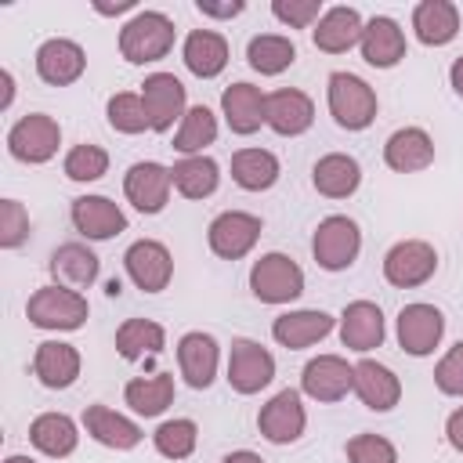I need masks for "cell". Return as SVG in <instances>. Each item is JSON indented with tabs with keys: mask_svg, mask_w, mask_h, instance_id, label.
<instances>
[{
	"mask_svg": "<svg viewBox=\"0 0 463 463\" xmlns=\"http://www.w3.org/2000/svg\"><path fill=\"white\" fill-rule=\"evenodd\" d=\"M326 98L336 127L344 130H365L376 119V90L354 72H329Z\"/></svg>",
	"mask_w": 463,
	"mask_h": 463,
	"instance_id": "obj_2",
	"label": "cell"
},
{
	"mask_svg": "<svg viewBox=\"0 0 463 463\" xmlns=\"http://www.w3.org/2000/svg\"><path fill=\"white\" fill-rule=\"evenodd\" d=\"M354 394L362 398L365 409H373V412H391V409L402 402V380H398L387 365H380V362H373V358H362V362L354 365Z\"/></svg>",
	"mask_w": 463,
	"mask_h": 463,
	"instance_id": "obj_24",
	"label": "cell"
},
{
	"mask_svg": "<svg viewBox=\"0 0 463 463\" xmlns=\"http://www.w3.org/2000/svg\"><path fill=\"white\" fill-rule=\"evenodd\" d=\"M152 445L166 459H188L195 452V445H199V427H195V420H184V416L181 420H166V423L156 427Z\"/></svg>",
	"mask_w": 463,
	"mask_h": 463,
	"instance_id": "obj_40",
	"label": "cell"
},
{
	"mask_svg": "<svg viewBox=\"0 0 463 463\" xmlns=\"http://www.w3.org/2000/svg\"><path fill=\"white\" fill-rule=\"evenodd\" d=\"M300 391L315 402H340L354 391V365L340 354H318L300 369Z\"/></svg>",
	"mask_w": 463,
	"mask_h": 463,
	"instance_id": "obj_13",
	"label": "cell"
},
{
	"mask_svg": "<svg viewBox=\"0 0 463 463\" xmlns=\"http://www.w3.org/2000/svg\"><path fill=\"white\" fill-rule=\"evenodd\" d=\"M445 333V315L434 304H405L398 311V344L412 358H427Z\"/></svg>",
	"mask_w": 463,
	"mask_h": 463,
	"instance_id": "obj_12",
	"label": "cell"
},
{
	"mask_svg": "<svg viewBox=\"0 0 463 463\" xmlns=\"http://www.w3.org/2000/svg\"><path fill=\"white\" fill-rule=\"evenodd\" d=\"M445 438H449V445H452L456 452H463V405H459L456 412H449V420H445Z\"/></svg>",
	"mask_w": 463,
	"mask_h": 463,
	"instance_id": "obj_48",
	"label": "cell"
},
{
	"mask_svg": "<svg viewBox=\"0 0 463 463\" xmlns=\"http://www.w3.org/2000/svg\"><path fill=\"white\" fill-rule=\"evenodd\" d=\"M438 271V250L423 239H402L383 253V279L398 289H416Z\"/></svg>",
	"mask_w": 463,
	"mask_h": 463,
	"instance_id": "obj_7",
	"label": "cell"
},
{
	"mask_svg": "<svg viewBox=\"0 0 463 463\" xmlns=\"http://www.w3.org/2000/svg\"><path fill=\"white\" fill-rule=\"evenodd\" d=\"M163 347H166V329L152 318H127L116 329V351L127 362H137L145 354H159Z\"/></svg>",
	"mask_w": 463,
	"mask_h": 463,
	"instance_id": "obj_38",
	"label": "cell"
},
{
	"mask_svg": "<svg viewBox=\"0 0 463 463\" xmlns=\"http://www.w3.org/2000/svg\"><path fill=\"white\" fill-rule=\"evenodd\" d=\"M260 239V217L246 213V210H224L210 221L206 228V242L221 260H239L246 257Z\"/></svg>",
	"mask_w": 463,
	"mask_h": 463,
	"instance_id": "obj_9",
	"label": "cell"
},
{
	"mask_svg": "<svg viewBox=\"0 0 463 463\" xmlns=\"http://www.w3.org/2000/svg\"><path fill=\"white\" fill-rule=\"evenodd\" d=\"M141 98H145V109H148V119H152V130L156 134H166L188 112L184 109V83L174 72H152V76H145Z\"/></svg>",
	"mask_w": 463,
	"mask_h": 463,
	"instance_id": "obj_15",
	"label": "cell"
},
{
	"mask_svg": "<svg viewBox=\"0 0 463 463\" xmlns=\"http://www.w3.org/2000/svg\"><path fill=\"white\" fill-rule=\"evenodd\" d=\"M83 427H87V434H90L98 445L116 449V452H127V449L141 445V438H145L134 420H127L123 412H116V409H109V405H87Z\"/></svg>",
	"mask_w": 463,
	"mask_h": 463,
	"instance_id": "obj_30",
	"label": "cell"
},
{
	"mask_svg": "<svg viewBox=\"0 0 463 463\" xmlns=\"http://www.w3.org/2000/svg\"><path fill=\"white\" fill-rule=\"evenodd\" d=\"M264 123L282 134V137H297L304 130H311L315 123V101L297 90V87H279L268 94V105H264Z\"/></svg>",
	"mask_w": 463,
	"mask_h": 463,
	"instance_id": "obj_18",
	"label": "cell"
},
{
	"mask_svg": "<svg viewBox=\"0 0 463 463\" xmlns=\"http://www.w3.org/2000/svg\"><path fill=\"white\" fill-rule=\"evenodd\" d=\"M412 33L427 47H445L459 33V11L452 0H420L412 7Z\"/></svg>",
	"mask_w": 463,
	"mask_h": 463,
	"instance_id": "obj_31",
	"label": "cell"
},
{
	"mask_svg": "<svg viewBox=\"0 0 463 463\" xmlns=\"http://www.w3.org/2000/svg\"><path fill=\"white\" fill-rule=\"evenodd\" d=\"M449 83H452V90L463 98V54L452 61V69H449Z\"/></svg>",
	"mask_w": 463,
	"mask_h": 463,
	"instance_id": "obj_50",
	"label": "cell"
},
{
	"mask_svg": "<svg viewBox=\"0 0 463 463\" xmlns=\"http://www.w3.org/2000/svg\"><path fill=\"white\" fill-rule=\"evenodd\" d=\"M29 441H33L43 456L65 459V456H72L76 445H80V427H76V420L65 416V412H43V416H36V420L29 423Z\"/></svg>",
	"mask_w": 463,
	"mask_h": 463,
	"instance_id": "obj_33",
	"label": "cell"
},
{
	"mask_svg": "<svg viewBox=\"0 0 463 463\" xmlns=\"http://www.w3.org/2000/svg\"><path fill=\"white\" fill-rule=\"evenodd\" d=\"M250 289L260 304H289L304 293V271L286 253H264L250 268Z\"/></svg>",
	"mask_w": 463,
	"mask_h": 463,
	"instance_id": "obj_4",
	"label": "cell"
},
{
	"mask_svg": "<svg viewBox=\"0 0 463 463\" xmlns=\"http://www.w3.org/2000/svg\"><path fill=\"white\" fill-rule=\"evenodd\" d=\"M58 145H61V127L47 112H29L7 130V152L18 163H33V166L47 163V159H54Z\"/></svg>",
	"mask_w": 463,
	"mask_h": 463,
	"instance_id": "obj_6",
	"label": "cell"
},
{
	"mask_svg": "<svg viewBox=\"0 0 463 463\" xmlns=\"http://www.w3.org/2000/svg\"><path fill=\"white\" fill-rule=\"evenodd\" d=\"M271 14L289 29H307L326 11H322V0H271Z\"/></svg>",
	"mask_w": 463,
	"mask_h": 463,
	"instance_id": "obj_46",
	"label": "cell"
},
{
	"mask_svg": "<svg viewBox=\"0 0 463 463\" xmlns=\"http://www.w3.org/2000/svg\"><path fill=\"white\" fill-rule=\"evenodd\" d=\"M383 336H387V329H383L380 304H373V300H351L344 307V315H340V344L347 351L365 354V351L380 347Z\"/></svg>",
	"mask_w": 463,
	"mask_h": 463,
	"instance_id": "obj_20",
	"label": "cell"
},
{
	"mask_svg": "<svg viewBox=\"0 0 463 463\" xmlns=\"http://www.w3.org/2000/svg\"><path fill=\"white\" fill-rule=\"evenodd\" d=\"M177 365H181V376H184L188 387L206 391L213 383V376H217V365H221L217 340L210 333H199V329L184 333L177 340Z\"/></svg>",
	"mask_w": 463,
	"mask_h": 463,
	"instance_id": "obj_19",
	"label": "cell"
},
{
	"mask_svg": "<svg viewBox=\"0 0 463 463\" xmlns=\"http://www.w3.org/2000/svg\"><path fill=\"white\" fill-rule=\"evenodd\" d=\"M170 188H174V177H170V166L163 163H134L127 174H123V195L134 203V210L141 213H159L166 203H170Z\"/></svg>",
	"mask_w": 463,
	"mask_h": 463,
	"instance_id": "obj_14",
	"label": "cell"
},
{
	"mask_svg": "<svg viewBox=\"0 0 463 463\" xmlns=\"http://www.w3.org/2000/svg\"><path fill=\"white\" fill-rule=\"evenodd\" d=\"M25 315L33 326L40 329H58V333H72L87 322L90 307H87V297L80 289H69V286H40L29 304H25Z\"/></svg>",
	"mask_w": 463,
	"mask_h": 463,
	"instance_id": "obj_3",
	"label": "cell"
},
{
	"mask_svg": "<svg viewBox=\"0 0 463 463\" xmlns=\"http://www.w3.org/2000/svg\"><path fill=\"white\" fill-rule=\"evenodd\" d=\"M80 365H83L80 362V351L72 344H61V340H43L36 347V354H33V373L51 391L72 387L76 376H80Z\"/></svg>",
	"mask_w": 463,
	"mask_h": 463,
	"instance_id": "obj_28",
	"label": "cell"
},
{
	"mask_svg": "<svg viewBox=\"0 0 463 463\" xmlns=\"http://www.w3.org/2000/svg\"><path fill=\"white\" fill-rule=\"evenodd\" d=\"M4 463H36V459H33V456H7Z\"/></svg>",
	"mask_w": 463,
	"mask_h": 463,
	"instance_id": "obj_53",
	"label": "cell"
},
{
	"mask_svg": "<svg viewBox=\"0 0 463 463\" xmlns=\"http://www.w3.org/2000/svg\"><path fill=\"white\" fill-rule=\"evenodd\" d=\"M307 427V412L300 402V391L286 387L279 394L268 398V405H260L257 412V430L271 441V445H293Z\"/></svg>",
	"mask_w": 463,
	"mask_h": 463,
	"instance_id": "obj_10",
	"label": "cell"
},
{
	"mask_svg": "<svg viewBox=\"0 0 463 463\" xmlns=\"http://www.w3.org/2000/svg\"><path fill=\"white\" fill-rule=\"evenodd\" d=\"M311 184L326 199H347L362 184V166L347 152H329L311 166Z\"/></svg>",
	"mask_w": 463,
	"mask_h": 463,
	"instance_id": "obj_29",
	"label": "cell"
},
{
	"mask_svg": "<svg viewBox=\"0 0 463 463\" xmlns=\"http://www.w3.org/2000/svg\"><path fill=\"white\" fill-rule=\"evenodd\" d=\"M275 380V358L268 347H260L257 340H232L228 351V383L235 394H257Z\"/></svg>",
	"mask_w": 463,
	"mask_h": 463,
	"instance_id": "obj_8",
	"label": "cell"
},
{
	"mask_svg": "<svg viewBox=\"0 0 463 463\" xmlns=\"http://www.w3.org/2000/svg\"><path fill=\"white\" fill-rule=\"evenodd\" d=\"M181 58H184V65H188L192 76L213 80V76H221L224 65H228V40H224L221 33H213V29H192V33L184 36Z\"/></svg>",
	"mask_w": 463,
	"mask_h": 463,
	"instance_id": "obj_32",
	"label": "cell"
},
{
	"mask_svg": "<svg viewBox=\"0 0 463 463\" xmlns=\"http://www.w3.org/2000/svg\"><path fill=\"white\" fill-rule=\"evenodd\" d=\"M333 329V315L318 311V307H300V311H286L271 322V336L275 344L289 347V351H300V347H311L318 344L322 336H329Z\"/></svg>",
	"mask_w": 463,
	"mask_h": 463,
	"instance_id": "obj_23",
	"label": "cell"
},
{
	"mask_svg": "<svg viewBox=\"0 0 463 463\" xmlns=\"http://www.w3.org/2000/svg\"><path fill=\"white\" fill-rule=\"evenodd\" d=\"M383 163L394 174H420L434 163V141L423 127H402L383 145Z\"/></svg>",
	"mask_w": 463,
	"mask_h": 463,
	"instance_id": "obj_22",
	"label": "cell"
},
{
	"mask_svg": "<svg viewBox=\"0 0 463 463\" xmlns=\"http://www.w3.org/2000/svg\"><path fill=\"white\" fill-rule=\"evenodd\" d=\"M61 170H65L69 181H80V184L98 181V177H105V170H109V152H105L101 145H87V141H83V145H72V148L65 152Z\"/></svg>",
	"mask_w": 463,
	"mask_h": 463,
	"instance_id": "obj_42",
	"label": "cell"
},
{
	"mask_svg": "<svg viewBox=\"0 0 463 463\" xmlns=\"http://www.w3.org/2000/svg\"><path fill=\"white\" fill-rule=\"evenodd\" d=\"M213 141H217V116L206 105H192L174 134V148L181 156H203V148Z\"/></svg>",
	"mask_w": 463,
	"mask_h": 463,
	"instance_id": "obj_39",
	"label": "cell"
},
{
	"mask_svg": "<svg viewBox=\"0 0 463 463\" xmlns=\"http://www.w3.org/2000/svg\"><path fill=\"white\" fill-rule=\"evenodd\" d=\"M123 398H127V405H130L137 416H159V412H166L170 402H174V376H170V373L134 376V380L123 387Z\"/></svg>",
	"mask_w": 463,
	"mask_h": 463,
	"instance_id": "obj_37",
	"label": "cell"
},
{
	"mask_svg": "<svg viewBox=\"0 0 463 463\" xmlns=\"http://www.w3.org/2000/svg\"><path fill=\"white\" fill-rule=\"evenodd\" d=\"M344 452L351 463H398V449L383 434H354Z\"/></svg>",
	"mask_w": 463,
	"mask_h": 463,
	"instance_id": "obj_43",
	"label": "cell"
},
{
	"mask_svg": "<svg viewBox=\"0 0 463 463\" xmlns=\"http://www.w3.org/2000/svg\"><path fill=\"white\" fill-rule=\"evenodd\" d=\"M232 181L246 192H268L279 181V159L268 148H239L232 156Z\"/></svg>",
	"mask_w": 463,
	"mask_h": 463,
	"instance_id": "obj_35",
	"label": "cell"
},
{
	"mask_svg": "<svg viewBox=\"0 0 463 463\" xmlns=\"http://www.w3.org/2000/svg\"><path fill=\"white\" fill-rule=\"evenodd\" d=\"M69 217H72V228L83 239H94V242L127 232V213L109 195H80V199H72Z\"/></svg>",
	"mask_w": 463,
	"mask_h": 463,
	"instance_id": "obj_17",
	"label": "cell"
},
{
	"mask_svg": "<svg viewBox=\"0 0 463 463\" xmlns=\"http://www.w3.org/2000/svg\"><path fill=\"white\" fill-rule=\"evenodd\" d=\"M358 250H362V232H358V224L351 217L333 213V217L318 221L315 235H311V257H315L318 268L344 271V268L354 264Z\"/></svg>",
	"mask_w": 463,
	"mask_h": 463,
	"instance_id": "obj_5",
	"label": "cell"
},
{
	"mask_svg": "<svg viewBox=\"0 0 463 463\" xmlns=\"http://www.w3.org/2000/svg\"><path fill=\"white\" fill-rule=\"evenodd\" d=\"M0 87H4V98H0V109H11V101H14V76L4 69L0 72Z\"/></svg>",
	"mask_w": 463,
	"mask_h": 463,
	"instance_id": "obj_49",
	"label": "cell"
},
{
	"mask_svg": "<svg viewBox=\"0 0 463 463\" xmlns=\"http://www.w3.org/2000/svg\"><path fill=\"white\" fill-rule=\"evenodd\" d=\"M174 18L163 11H137L123 29H119V54L130 65H148L170 54L174 47Z\"/></svg>",
	"mask_w": 463,
	"mask_h": 463,
	"instance_id": "obj_1",
	"label": "cell"
},
{
	"mask_svg": "<svg viewBox=\"0 0 463 463\" xmlns=\"http://www.w3.org/2000/svg\"><path fill=\"white\" fill-rule=\"evenodd\" d=\"M170 177H174V188L184 199H206L221 184V166L210 156H181L170 166Z\"/></svg>",
	"mask_w": 463,
	"mask_h": 463,
	"instance_id": "obj_34",
	"label": "cell"
},
{
	"mask_svg": "<svg viewBox=\"0 0 463 463\" xmlns=\"http://www.w3.org/2000/svg\"><path fill=\"white\" fill-rule=\"evenodd\" d=\"M195 11H199L203 18H235V14L246 11V4H242V0H232V4H206V0H195Z\"/></svg>",
	"mask_w": 463,
	"mask_h": 463,
	"instance_id": "obj_47",
	"label": "cell"
},
{
	"mask_svg": "<svg viewBox=\"0 0 463 463\" xmlns=\"http://www.w3.org/2000/svg\"><path fill=\"white\" fill-rule=\"evenodd\" d=\"M87 69V54L76 40H65V36H54V40H43L36 47V76L51 87H69L83 76Z\"/></svg>",
	"mask_w": 463,
	"mask_h": 463,
	"instance_id": "obj_16",
	"label": "cell"
},
{
	"mask_svg": "<svg viewBox=\"0 0 463 463\" xmlns=\"http://www.w3.org/2000/svg\"><path fill=\"white\" fill-rule=\"evenodd\" d=\"M362 29H365V22H362V14L354 11V7H329L318 22H315V29H311V40H315V47L318 51H326V54H344V51H351L354 43H362Z\"/></svg>",
	"mask_w": 463,
	"mask_h": 463,
	"instance_id": "obj_25",
	"label": "cell"
},
{
	"mask_svg": "<svg viewBox=\"0 0 463 463\" xmlns=\"http://www.w3.org/2000/svg\"><path fill=\"white\" fill-rule=\"evenodd\" d=\"M105 112H109V127L119 130V134H141V130H152L145 98L134 94V90H119V94H112L109 105H105Z\"/></svg>",
	"mask_w": 463,
	"mask_h": 463,
	"instance_id": "obj_41",
	"label": "cell"
},
{
	"mask_svg": "<svg viewBox=\"0 0 463 463\" xmlns=\"http://www.w3.org/2000/svg\"><path fill=\"white\" fill-rule=\"evenodd\" d=\"M134 7V0H119V4H94V11L98 14H123V11H130Z\"/></svg>",
	"mask_w": 463,
	"mask_h": 463,
	"instance_id": "obj_52",
	"label": "cell"
},
{
	"mask_svg": "<svg viewBox=\"0 0 463 463\" xmlns=\"http://www.w3.org/2000/svg\"><path fill=\"white\" fill-rule=\"evenodd\" d=\"M221 463H264L257 452H250V449H239V452H228Z\"/></svg>",
	"mask_w": 463,
	"mask_h": 463,
	"instance_id": "obj_51",
	"label": "cell"
},
{
	"mask_svg": "<svg viewBox=\"0 0 463 463\" xmlns=\"http://www.w3.org/2000/svg\"><path fill=\"white\" fill-rule=\"evenodd\" d=\"M246 61L260 76H279L297 61V47L282 33H260V36H253L246 43Z\"/></svg>",
	"mask_w": 463,
	"mask_h": 463,
	"instance_id": "obj_36",
	"label": "cell"
},
{
	"mask_svg": "<svg viewBox=\"0 0 463 463\" xmlns=\"http://www.w3.org/2000/svg\"><path fill=\"white\" fill-rule=\"evenodd\" d=\"M51 275H54V286H69V289H87L98 282V271H101V260L90 246L83 242H61L54 253H51Z\"/></svg>",
	"mask_w": 463,
	"mask_h": 463,
	"instance_id": "obj_27",
	"label": "cell"
},
{
	"mask_svg": "<svg viewBox=\"0 0 463 463\" xmlns=\"http://www.w3.org/2000/svg\"><path fill=\"white\" fill-rule=\"evenodd\" d=\"M434 383H438L441 394L463 398V340L452 344V347L441 354V362L434 365Z\"/></svg>",
	"mask_w": 463,
	"mask_h": 463,
	"instance_id": "obj_45",
	"label": "cell"
},
{
	"mask_svg": "<svg viewBox=\"0 0 463 463\" xmlns=\"http://www.w3.org/2000/svg\"><path fill=\"white\" fill-rule=\"evenodd\" d=\"M362 58L373 65V69H394L402 58H405V33L394 18L387 14H373L362 29Z\"/></svg>",
	"mask_w": 463,
	"mask_h": 463,
	"instance_id": "obj_21",
	"label": "cell"
},
{
	"mask_svg": "<svg viewBox=\"0 0 463 463\" xmlns=\"http://www.w3.org/2000/svg\"><path fill=\"white\" fill-rule=\"evenodd\" d=\"M123 264H127L130 282L137 289H145V293H159L174 279V257H170V250L159 239H137V242H130L127 253H123Z\"/></svg>",
	"mask_w": 463,
	"mask_h": 463,
	"instance_id": "obj_11",
	"label": "cell"
},
{
	"mask_svg": "<svg viewBox=\"0 0 463 463\" xmlns=\"http://www.w3.org/2000/svg\"><path fill=\"white\" fill-rule=\"evenodd\" d=\"M264 105H268V94H260V87H253V83H232L221 94V116H224V123H228L232 134H242V137L253 134V130H260Z\"/></svg>",
	"mask_w": 463,
	"mask_h": 463,
	"instance_id": "obj_26",
	"label": "cell"
},
{
	"mask_svg": "<svg viewBox=\"0 0 463 463\" xmlns=\"http://www.w3.org/2000/svg\"><path fill=\"white\" fill-rule=\"evenodd\" d=\"M29 239V213L18 199H0V246L18 250Z\"/></svg>",
	"mask_w": 463,
	"mask_h": 463,
	"instance_id": "obj_44",
	"label": "cell"
}]
</instances>
